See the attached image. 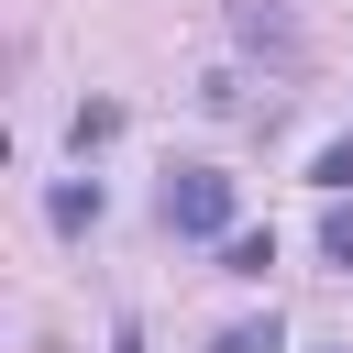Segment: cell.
Returning a JSON list of instances; mask_svg holds the SVG:
<instances>
[{
	"instance_id": "6da1fadb",
	"label": "cell",
	"mask_w": 353,
	"mask_h": 353,
	"mask_svg": "<svg viewBox=\"0 0 353 353\" xmlns=\"http://www.w3.org/2000/svg\"><path fill=\"white\" fill-rule=\"evenodd\" d=\"M165 232H221L232 243V176L221 165H176L165 176Z\"/></svg>"
},
{
	"instance_id": "7a4b0ae2",
	"label": "cell",
	"mask_w": 353,
	"mask_h": 353,
	"mask_svg": "<svg viewBox=\"0 0 353 353\" xmlns=\"http://www.w3.org/2000/svg\"><path fill=\"white\" fill-rule=\"evenodd\" d=\"M232 33H243V44H265V55H298V22H287V11H265V0H232Z\"/></svg>"
},
{
	"instance_id": "3957f363",
	"label": "cell",
	"mask_w": 353,
	"mask_h": 353,
	"mask_svg": "<svg viewBox=\"0 0 353 353\" xmlns=\"http://www.w3.org/2000/svg\"><path fill=\"white\" fill-rule=\"evenodd\" d=\"M44 210H55V232H88V221H99V188H77V176H66Z\"/></svg>"
},
{
	"instance_id": "277c9868",
	"label": "cell",
	"mask_w": 353,
	"mask_h": 353,
	"mask_svg": "<svg viewBox=\"0 0 353 353\" xmlns=\"http://www.w3.org/2000/svg\"><path fill=\"white\" fill-rule=\"evenodd\" d=\"M265 265H276L265 232H232V243H221V276H265Z\"/></svg>"
},
{
	"instance_id": "5b68a950",
	"label": "cell",
	"mask_w": 353,
	"mask_h": 353,
	"mask_svg": "<svg viewBox=\"0 0 353 353\" xmlns=\"http://www.w3.org/2000/svg\"><path fill=\"white\" fill-rule=\"evenodd\" d=\"M320 254H331V265H353V199H331V221H320Z\"/></svg>"
},
{
	"instance_id": "8992f818",
	"label": "cell",
	"mask_w": 353,
	"mask_h": 353,
	"mask_svg": "<svg viewBox=\"0 0 353 353\" xmlns=\"http://www.w3.org/2000/svg\"><path fill=\"white\" fill-rule=\"evenodd\" d=\"M210 353H276V320H232V331H221Z\"/></svg>"
},
{
	"instance_id": "52a82bcc",
	"label": "cell",
	"mask_w": 353,
	"mask_h": 353,
	"mask_svg": "<svg viewBox=\"0 0 353 353\" xmlns=\"http://www.w3.org/2000/svg\"><path fill=\"white\" fill-rule=\"evenodd\" d=\"M309 176H320V188H353V143H331V154H320Z\"/></svg>"
},
{
	"instance_id": "ba28073f",
	"label": "cell",
	"mask_w": 353,
	"mask_h": 353,
	"mask_svg": "<svg viewBox=\"0 0 353 353\" xmlns=\"http://www.w3.org/2000/svg\"><path fill=\"white\" fill-rule=\"evenodd\" d=\"M110 353H143V331H110Z\"/></svg>"
}]
</instances>
